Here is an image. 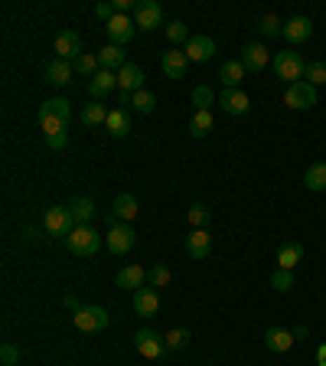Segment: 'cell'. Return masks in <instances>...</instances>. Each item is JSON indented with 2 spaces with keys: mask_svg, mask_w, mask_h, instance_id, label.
Segmentation results:
<instances>
[{
  "mask_svg": "<svg viewBox=\"0 0 326 366\" xmlns=\"http://www.w3.org/2000/svg\"><path fill=\"white\" fill-rule=\"evenodd\" d=\"M294 330H284V327H268L264 330V347L271 350V353H287L290 347H294Z\"/></svg>",
  "mask_w": 326,
  "mask_h": 366,
  "instance_id": "cell-18",
  "label": "cell"
},
{
  "mask_svg": "<svg viewBox=\"0 0 326 366\" xmlns=\"http://www.w3.org/2000/svg\"><path fill=\"white\" fill-rule=\"evenodd\" d=\"M310 37H313V23H310L307 17H290L287 23H284V39L294 43V46H297V43H307Z\"/></svg>",
  "mask_w": 326,
  "mask_h": 366,
  "instance_id": "cell-19",
  "label": "cell"
},
{
  "mask_svg": "<svg viewBox=\"0 0 326 366\" xmlns=\"http://www.w3.org/2000/svg\"><path fill=\"white\" fill-rule=\"evenodd\" d=\"M183 53H186L189 63H209V59L215 56V39L212 37H189V43L183 46Z\"/></svg>",
  "mask_w": 326,
  "mask_h": 366,
  "instance_id": "cell-12",
  "label": "cell"
},
{
  "mask_svg": "<svg viewBox=\"0 0 326 366\" xmlns=\"http://www.w3.org/2000/svg\"><path fill=\"white\" fill-rule=\"evenodd\" d=\"M271 63H274V72H278V79L284 85H294V82H304V79H307V63H304V56L294 53V49L274 53Z\"/></svg>",
  "mask_w": 326,
  "mask_h": 366,
  "instance_id": "cell-1",
  "label": "cell"
},
{
  "mask_svg": "<svg viewBox=\"0 0 326 366\" xmlns=\"http://www.w3.org/2000/svg\"><path fill=\"white\" fill-rule=\"evenodd\" d=\"M43 226H46V233H53V235H72V229H75L72 209L69 207H49Z\"/></svg>",
  "mask_w": 326,
  "mask_h": 366,
  "instance_id": "cell-9",
  "label": "cell"
},
{
  "mask_svg": "<svg viewBox=\"0 0 326 366\" xmlns=\"http://www.w3.org/2000/svg\"><path fill=\"white\" fill-rule=\"evenodd\" d=\"M114 13H118V10H114V4H95V17L104 20V23H108Z\"/></svg>",
  "mask_w": 326,
  "mask_h": 366,
  "instance_id": "cell-45",
  "label": "cell"
},
{
  "mask_svg": "<svg viewBox=\"0 0 326 366\" xmlns=\"http://www.w3.org/2000/svg\"><path fill=\"white\" fill-rule=\"evenodd\" d=\"M212 102H215V95L209 85H196L193 89V105H196V112H212Z\"/></svg>",
  "mask_w": 326,
  "mask_h": 366,
  "instance_id": "cell-35",
  "label": "cell"
},
{
  "mask_svg": "<svg viewBox=\"0 0 326 366\" xmlns=\"http://www.w3.org/2000/svg\"><path fill=\"white\" fill-rule=\"evenodd\" d=\"M245 72H248V69L242 66V59H229V63L219 69V79H222L225 89H238L242 79H245Z\"/></svg>",
  "mask_w": 326,
  "mask_h": 366,
  "instance_id": "cell-26",
  "label": "cell"
},
{
  "mask_svg": "<svg viewBox=\"0 0 326 366\" xmlns=\"http://www.w3.org/2000/svg\"><path fill=\"white\" fill-rule=\"evenodd\" d=\"M147 278H150V288H167V285H170V268H167V265H163V262L150 265Z\"/></svg>",
  "mask_w": 326,
  "mask_h": 366,
  "instance_id": "cell-41",
  "label": "cell"
},
{
  "mask_svg": "<svg viewBox=\"0 0 326 366\" xmlns=\"http://www.w3.org/2000/svg\"><path fill=\"white\" fill-rule=\"evenodd\" d=\"M118 89H121L124 95H134L144 89V69L134 66V63H128V66L118 72Z\"/></svg>",
  "mask_w": 326,
  "mask_h": 366,
  "instance_id": "cell-21",
  "label": "cell"
},
{
  "mask_svg": "<svg viewBox=\"0 0 326 366\" xmlns=\"http://www.w3.org/2000/svg\"><path fill=\"white\" fill-rule=\"evenodd\" d=\"M53 53H56V59H62V63H69V59H79L82 56V39H79V33L75 30H62L56 37V43H53Z\"/></svg>",
  "mask_w": 326,
  "mask_h": 366,
  "instance_id": "cell-10",
  "label": "cell"
},
{
  "mask_svg": "<svg viewBox=\"0 0 326 366\" xmlns=\"http://www.w3.org/2000/svg\"><path fill=\"white\" fill-rule=\"evenodd\" d=\"M209 252H212V235L205 233V229H193L186 235V255L196 259V262H205Z\"/></svg>",
  "mask_w": 326,
  "mask_h": 366,
  "instance_id": "cell-14",
  "label": "cell"
},
{
  "mask_svg": "<svg viewBox=\"0 0 326 366\" xmlns=\"http://www.w3.org/2000/svg\"><path fill=\"white\" fill-rule=\"evenodd\" d=\"M167 39L173 43V49H177V46H186V43H189L186 23H183V20H170V23H167Z\"/></svg>",
  "mask_w": 326,
  "mask_h": 366,
  "instance_id": "cell-34",
  "label": "cell"
},
{
  "mask_svg": "<svg viewBox=\"0 0 326 366\" xmlns=\"http://www.w3.org/2000/svg\"><path fill=\"white\" fill-rule=\"evenodd\" d=\"M157 311H160L157 288H140V292H134V314L137 318H154Z\"/></svg>",
  "mask_w": 326,
  "mask_h": 366,
  "instance_id": "cell-15",
  "label": "cell"
},
{
  "mask_svg": "<svg viewBox=\"0 0 326 366\" xmlns=\"http://www.w3.org/2000/svg\"><path fill=\"white\" fill-rule=\"evenodd\" d=\"M104 128H108V134H111V138H124V134L130 131L128 108H111V112H108V122H104Z\"/></svg>",
  "mask_w": 326,
  "mask_h": 366,
  "instance_id": "cell-25",
  "label": "cell"
},
{
  "mask_svg": "<svg viewBox=\"0 0 326 366\" xmlns=\"http://www.w3.org/2000/svg\"><path fill=\"white\" fill-rule=\"evenodd\" d=\"M114 10H118V13H128V10H137V0H114Z\"/></svg>",
  "mask_w": 326,
  "mask_h": 366,
  "instance_id": "cell-46",
  "label": "cell"
},
{
  "mask_svg": "<svg viewBox=\"0 0 326 366\" xmlns=\"http://www.w3.org/2000/svg\"><path fill=\"white\" fill-rule=\"evenodd\" d=\"M118 288H128V292H140V288H147V268H140V265H124L121 272H118Z\"/></svg>",
  "mask_w": 326,
  "mask_h": 366,
  "instance_id": "cell-17",
  "label": "cell"
},
{
  "mask_svg": "<svg viewBox=\"0 0 326 366\" xmlns=\"http://www.w3.org/2000/svg\"><path fill=\"white\" fill-rule=\"evenodd\" d=\"M219 105H222L225 115H235V118H242V115H248V108H252V98H248L242 89H225L222 98H219Z\"/></svg>",
  "mask_w": 326,
  "mask_h": 366,
  "instance_id": "cell-13",
  "label": "cell"
},
{
  "mask_svg": "<svg viewBox=\"0 0 326 366\" xmlns=\"http://www.w3.org/2000/svg\"><path fill=\"white\" fill-rule=\"evenodd\" d=\"M39 128L46 134V141H56V138H69V122L65 118H56V115H39Z\"/></svg>",
  "mask_w": 326,
  "mask_h": 366,
  "instance_id": "cell-28",
  "label": "cell"
},
{
  "mask_svg": "<svg viewBox=\"0 0 326 366\" xmlns=\"http://www.w3.org/2000/svg\"><path fill=\"white\" fill-rule=\"evenodd\" d=\"M137 213H140V207H137V197L134 193H118L114 197V209H111V216L118 219V223H130V219H137Z\"/></svg>",
  "mask_w": 326,
  "mask_h": 366,
  "instance_id": "cell-22",
  "label": "cell"
},
{
  "mask_svg": "<svg viewBox=\"0 0 326 366\" xmlns=\"http://www.w3.org/2000/svg\"><path fill=\"white\" fill-rule=\"evenodd\" d=\"M65 308H72V311H79V308H82V304H79V301H75L72 294H69V298H65Z\"/></svg>",
  "mask_w": 326,
  "mask_h": 366,
  "instance_id": "cell-48",
  "label": "cell"
},
{
  "mask_svg": "<svg viewBox=\"0 0 326 366\" xmlns=\"http://www.w3.org/2000/svg\"><path fill=\"white\" fill-rule=\"evenodd\" d=\"M108 311L104 308H79V311H72V324L82 334H98V330H104L108 327Z\"/></svg>",
  "mask_w": 326,
  "mask_h": 366,
  "instance_id": "cell-4",
  "label": "cell"
},
{
  "mask_svg": "<svg viewBox=\"0 0 326 366\" xmlns=\"http://www.w3.org/2000/svg\"><path fill=\"white\" fill-rule=\"evenodd\" d=\"M39 115H56V118H65V122H69L72 102H65V98H49V102L39 105Z\"/></svg>",
  "mask_w": 326,
  "mask_h": 366,
  "instance_id": "cell-33",
  "label": "cell"
},
{
  "mask_svg": "<svg viewBox=\"0 0 326 366\" xmlns=\"http://www.w3.org/2000/svg\"><path fill=\"white\" fill-rule=\"evenodd\" d=\"M212 124H215L212 112H196L193 118H189V134H193V138H205V134L212 131Z\"/></svg>",
  "mask_w": 326,
  "mask_h": 366,
  "instance_id": "cell-32",
  "label": "cell"
},
{
  "mask_svg": "<svg viewBox=\"0 0 326 366\" xmlns=\"http://www.w3.org/2000/svg\"><path fill=\"white\" fill-rule=\"evenodd\" d=\"M317 366H326V344L317 350Z\"/></svg>",
  "mask_w": 326,
  "mask_h": 366,
  "instance_id": "cell-47",
  "label": "cell"
},
{
  "mask_svg": "<svg viewBox=\"0 0 326 366\" xmlns=\"http://www.w3.org/2000/svg\"><path fill=\"white\" fill-rule=\"evenodd\" d=\"M307 82L310 85H326V63H323V59L307 63Z\"/></svg>",
  "mask_w": 326,
  "mask_h": 366,
  "instance_id": "cell-43",
  "label": "cell"
},
{
  "mask_svg": "<svg viewBox=\"0 0 326 366\" xmlns=\"http://www.w3.org/2000/svg\"><path fill=\"white\" fill-rule=\"evenodd\" d=\"M104 33H108V39H111L114 46H124V43H130L134 33H137L134 17H128V13H114V17L104 23Z\"/></svg>",
  "mask_w": 326,
  "mask_h": 366,
  "instance_id": "cell-6",
  "label": "cell"
},
{
  "mask_svg": "<svg viewBox=\"0 0 326 366\" xmlns=\"http://www.w3.org/2000/svg\"><path fill=\"white\" fill-rule=\"evenodd\" d=\"M163 344H167V350H183L189 344V330L186 327H173L167 337H163Z\"/></svg>",
  "mask_w": 326,
  "mask_h": 366,
  "instance_id": "cell-42",
  "label": "cell"
},
{
  "mask_svg": "<svg viewBox=\"0 0 326 366\" xmlns=\"http://www.w3.org/2000/svg\"><path fill=\"white\" fill-rule=\"evenodd\" d=\"M317 85H310L307 79L304 82H294L287 85V92H284V105L287 108H294V112H304V108H313L317 105Z\"/></svg>",
  "mask_w": 326,
  "mask_h": 366,
  "instance_id": "cell-3",
  "label": "cell"
},
{
  "mask_svg": "<svg viewBox=\"0 0 326 366\" xmlns=\"http://www.w3.org/2000/svg\"><path fill=\"white\" fill-rule=\"evenodd\" d=\"M0 360H4V366H17V363H20V350L7 340V344L0 347Z\"/></svg>",
  "mask_w": 326,
  "mask_h": 366,
  "instance_id": "cell-44",
  "label": "cell"
},
{
  "mask_svg": "<svg viewBox=\"0 0 326 366\" xmlns=\"http://www.w3.org/2000/svg\"><path fill=\"white\" fill-rule=\"evenodd\" d=\"M114 85H118V72H111V69H98V72H95V79L88 82V92L95 95V102H102V98L111 92Z\"/></svg>",
  "mask_w": 326,
  "mask_h": 366,
  "instance_id": "cell-23",
  "label": "cell"
},
{
  "mask_svg": "<svg viewBox=\"0 0 326 366\" xmlns=\"http://www.w3.org/2000/svg\"><path fill=\"white\" fill-rule=\"evenodd\" d=\"M160 66H163V75L167 79H183L186 75V66H189V59H186V53L183 49H170V53H163V59H160Z\"/></svg>",
  "mask_w": 326,
  "mask_h": 366,
  "instance_id": "cell-16",
  "label": "cell"
},
{
  "mask_svg": "<svg viewBox=\"0 0 326 366\" xmlns=\"http://www.w3.org/2000/svg\"><path fill=\"white\" fill-rule=\"evenodd\" d=\"M134 347H137L140 357H147V360H160L167 353V344H163V337H160L157 330H137L134 334Z\"/></svg>",
  "mask_w": 326,
  "mask_h": 366,
  "instance_id": "cell-8",
  "label": "cell"
},
{
  "mask_svg": "<svg viewBox=\"0 0 326 366\" xmlns=\"http://www.w3.org/2000/svg\"><path fill=\"white\" fill-rule=\"evenodd\" d=\"M72 72H75V66L72 63H62V59H53V63H46V69H43L46 82L56 85V89H62V85L72 82Z\"/></svg>",
  "mask_w": 326,
  "mask_h": 366,
  "instance_id": "cell-20",
  "label": "cell"
},
{
  "mask_svg": "<svg viewBox=\"0 0 326 366\" xmlns=\"http://www.w3.org/2000/svg\"><path fill=\"white\" fill-rule=\"evenodd\" d=\"M108 112H111V108H104L102 102L85 105V108H82V124H85V128H98V124L108 122Z\"/></svg>",
  "mask_w": 326,
  "mask_h": 366,
  "instance_id": "cell-30",
  "label": "cell"
},
{
  "mask_svg": "<svg viewBox=\"0 0 326 366\" xmlns=\"http://www.w3.org/2000/svg\"><path fill=\"white\" fill-rule=\"evenodd\" d=\"M134 242H137V233L130 229L128 223H111L108 226V233H104V245L111 249L114 255H124V252H130L134 249Z\"/></svg>",
  "mask_w": 326,
  "mask_h": 366,
  "instance_id": "cell-5",
  "label": "cell"
},
{
  "mask_svg": "<svg viewBox=\"0 0 326 366\" xmlns=\"http://www.w3.org/2000/svg\"><path fill=\"white\" fill-rule=\"evenodd\" d=\"M186 216H189V223H193L196 229H205V226H209V219H212V213H209V207H205V203H193Z\"/></svg>",
  "mask_w": 326,
  "mask_h": 366,
  "instance_id": "cell-40",
  "label": "cell"
},
{
  "mask_svg": "<svg viewBox=\"0 0 326 366\" xmlns=\"http://www.w3.org/2000/svg\"><path fill=\"white\" fill-rule=\"evenodd\" d=\"M69 209H72V219L79 226H88V223H92V216H95V203L88 197L72 200V207H69Z\"/></svg>",
  "mask_w": 326,
  "mask_h": 366,
  "instance_id": "cell-31",
  "label": "cell"
},
{
  "mask_svg": "<svg viewBox=\"0 0 326 366\" xmlns=\"http://www.w3.org/2000/svg\"><path fill=\"white\" fill-rule=\"evenodd\" d=\"M258 33H261V37H284V23H280L274 13H268V17H261Z\"/></svg>",
  "mask_w": 326,
  "mask_h": 366,
  "instance_id": "cell-38",
  "label": "cell"
},
{
  "mask_svg": "<svg viewBox=\"0 0 326 366\" xmlns=\"http://www.w3.org/2000/svg\"><path fill=\"white\" fill-rule=\"evenodd\" d=\"M130 108H137V112L150 115V112H154V108H157V98H154V95H150V92H144V89H140V92H134V95H130Z\"/></svg>",
  "mask_w": 326,
  "mask_h": 366,
  "instance_id": "cell-37",
  "label": "cell"
},
{
  "mask_svg": "<svg viewBox=\"0 0 326 366\" xmlns=\"http://www.w3.org/2000/svg\"><path fill=\"white\" fill-rule=\"evenodd\" d=\"M300 259H304V245H300V242H284L278 249V268H287V272H294Z\"/></svg>",
  "mask_w": 326,
  "mask_h": 366,
  "instance_id": "cell-27",
  "label": "cell"
},
{
  "mask_svg": "<svg viewBox=\"0 0 326 366\" xmlns=\"http://www.w3.org/2000/svg\"><path fill=\"white\" fill-rule=\"evenodd\" d=\"M163 23V10H160L157 0H137V10H134V27L150 33Z\"/></svg>",
  "mask_w": 326,
  "mask_h": 366,
  "instance_id": "cell-7",
  "label": "cell"
},
{
  "mask_svg": "<svg viewBox=\"0 0 326 366\" xmlns=\"http://www.w3.org/2000/svg\"><path fill=\"white\" fill-rule=\"evenodd\" d=\"M304 183H307V190H313V193H323L326 190V164L323 160L310 164L307 174H304Z\"/></svg>",
  "mask_w": 326,
  "mask_h": 366,
  "instance_id": "cell-29",
  "label": "cell"
},
{
  "mask_svg": "<svg viewBox=\"0 0 326 366\" xmlns=\"http://www.w3.org/2000/svg\"><path fill=\"white\" fill-rule=\"evenodd\" d=\"M65 245L72 255H95L102 249V235L95 233L92 226H75L72 235H65Z\"/></svg>",
  "mask_w": 326,
  "mask_h": 366,
  "instance_id": "cell-2",
  "label": "cell"
},
{
  "mask_svg": "<svg viewBox=\"0 0 326 366\" xmlns=\"http://www.w3.org/2000/svg\"><path fill=\"white\" fill-rule=\"evenodd\" d=\"M271 59H274V53H271L264 43H245V49H242V66L248 69V72H261V69L268 66Z\"/></svg>",
  "mask_w": 326,
  "mask_h": 366,
  "instance_id": "cell-11",
  "label": "cell"
},
{
  "mask_svg": "<svg viewBox=\"0 0 326 366\" xmlns=\"http://www.w3.org/2000/svg\"><path fill=\"white\" fill-rule=\"evenodd\" d=\"M98 63H102V69H111V72H121L128 63H124V46H114V43H108L104 49H98Z\"/></svg>",
  "mask_w": 326,
  "mask_h": 366,
  "instance_id": "cell-24",
  "label": "cell"
},
{
  "mask_svg": "<svg viewBox=\"0 0 326 366\" xmlns=\"http://www.w3.org/2000/svg\"><path fill=\"white\" fill-rule=\"evenodd\" d=\"M72 66H75V72H79V75H88V79H95V72L102 69V63H98V56H88V53H82V56L75 59Z\"/></svg>",
  "mask_w": 326,
  "mask_h": 366,
  "instance_id": "cell-36",
  "label": "cell"
},
{
  "mask_svg": "<svg viewBox=\"0 0 326 366\" xmlns=\"http://www.w3.org/2000/svg\"><path fill=\"white\" fill-rule=\"evenodd\" d=\"M271 288L280 294H287L290 288H294V272H287V268H278V272L271 275Z\"/></svg>",
  "mask_w": 326,
  "mask_h": 366,
  "instance_id": "cell-39",
  "label": "cell"
}]
</instances>
